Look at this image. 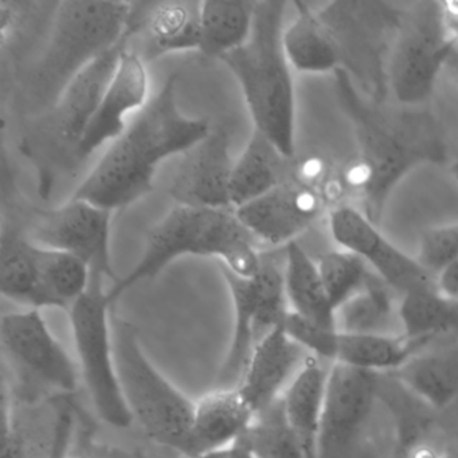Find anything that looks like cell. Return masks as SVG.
Segmentation results:
<instances>
[{"instance_id":"obj_33","label":"cell","mask_w":458,"mask_h":458,"mask_svg":"<svg viewBox=\"0 0 458 458\" xmlns=\"http://www.w3.org/2000/svg\"><path fill=\"white\" fill-rule=\"evenodd\" d=\"M36 254L42 288L52 308L69 310L89 286V267L77 257L55 249L37 245Z\"/></svg>"},{"instance_id":"obj_4","label":"cell","mask_w":458,"mask_h":458,"mask_svg":"<svg viewBox=\"0 0 458 458\" xmlns=\"http://www.w3.org/2000/svg\"><path fill=\"white\" fill-rule=\"evenodd\" d=\"M259 246L235 208L176 205L147 233L143 257L125 277L114 283L109 299L114 304L128 289L155 277L174 259L184 256L216 259L234 275L254 277L261 267Z\"/></svg>"},{"instance_id":"obj_29","label":"cell","mask_w":458,"mask_h":458,"mask_svg":"<svg viewBox=\"0 0 458 458\" xmlns=\"http://www.w3.org/2000/svg\"><path fill=\"white\" fill-rule=\"evenodd\" d=\"M37 245L14 229L0 241V292L6 299L30 310L52 308L39 277Z\"/></svg>"},{"instance_id":"obj_32","label":"cell","mask_w":458,"mask_h":458,"mask_svg":"<svg viewBox=\"0 0 458 458\" xmlns=\"http://www.w3.org/2000/svg\"><path fill=\"white\" fill-rule=\"evenodd\" d=\"M411 355L412 351L402 336H377L336 331L331 364L390 375L398 371Z\"/></svg>"},{"instance_id":"obj_21","label":"cell","mask_w":458,"mask_h":458,"mask_svg":"<svg viewBox=\"0 0 458 458\" xmlns=\"http://www.w3.org/2000/svg\"><path fill=\"white\" fill-rule=\"evenodd\" d=\"M254 415L237 387H216L206 394L195 402L189 458H200L235 444Z\"/></svg>"},{"instance_id":"obj_13","label":"cell","mask_w":458,"mask_h":458,"mask_svg":"<svg viewBox=\"0 0 458 458\" xmlns=\"http://www.w3.org/2000/svg\"><path fill=\"white\" fill-rule=\"evenodd\" d=\"M332 238L343 250L360 257L399 296L414 292L438 291L437 277L417 259L390 242L358 208L343 205L328 214Z\"/></svg>"},{"instance_id":"obj_20","label":"cell","mask_w":458,"mask_h":458,"mask_svg":"<svg viewBox=\"0 0 458 458\" xmlns=\"http://www.w3.org/2000/svg\"><path fill=\"white\" fill-rule=\"evenodd\" d=\"M310 356L278 327L254 345L237 388L257 414L284 395Z\"/></svg>"},{"instance_id":"obj_5","label":"cell","mask_w":458,"mask_h":458,"mask_svg":"<svg viewBox=\"0 0 458 458\" xmlns=\"http://www.w3.org/2000/svg\"><path fill=\"white\" fill-rule=\"evenodd\" d=\"M132 4L65 0L58 4L52 37L31 74L30 92L50 109L77 74L124 41Z\"/></svg>"},{"instance_id":"obj_15","label":"cell","mask_w":458,"mask_h":458,"mask_svg":"<svg viewBox=\"0 0 458 458\" xmlns=\"http://www.w3.org/2000/svg\"><path fill=\"white\" fill-rule=\"evenodd\" d=\"M114 211L72 198L66 205L44 211L33 230V241L44 248L65 251L84 261L90 272H100L114 283L111 259V219Z\"/></svg>"},{"instance_id":"obj_46","label":"cell","mask_w":458,"mask_h":458,"mask_svg":"<svg viewBox=\"0 0 458 458\" xmlns=\"http://www.w3.org/2000/svg\"><path fill=\"white\" fill-rule=\"evenodd\" d=\"M445 458H452V457H450V455H446V457H445Z\"/></svg>"},{"instance_id":"obj_7","label":"cell","mask_w":458,"mask_h":458,"mask_svg":"<svg viewBox=\"0 0 458 458\" xmlns=\"http://www.w3.org/2000/svg\"><path fill=\"white\" fill-rule=\"evenodd\" d=\"M114 363L133 420L163 446L189 458L195 402L174 386L144 352L132 324L112 315Z\"/></svg>"},{"instance_id":"obj_8","label":"cell","mask_w":458,"mask_h":458,"mask_svg":"<svg viewBox=\"0 0 458 458\" xmlns=\"http://www.w3.org/2000/svg\"><path fill=\"white\" fill-rule=\"evenodd\" d=\"M403 13L379 0H336L318 10L340 69L372 103L386 104L390 95L388 63Z\"/></svg>"},{"instance_id":"obj_38","label":"cell","mask_w":458,"mask_h":458,"mask_svg":"<svg viewBox=\"0 0 458 458\" xmlns=\"http://www.w3.org/2000/svg\"><path fill=\"white\" fill-rule=\"evenodd\" d=\"M437 437L446 455L458 458V401L438 412Z\"/></svg>"},{"instance_id":"obj_6","label":"cell","mask_w":458,"mask_h":458,"mask_svg":"<svg viewBox=\"0 0 458 458\" xmlns=\"http://www.w3.org/2000/svg\"><path fill=\"white\" fill-rule=\"evenodd\" d=\"M125 42L93 61L66 87L57 103L26 130L20 149L38 173L47 198L58 176L79 165L77 151L119 66Z\"/></svg>"},{"instance_id":"obj_9","label":"cell","mask_w":458,"mask_h":458,"mask_svg":"<svg viewBox=\"0 0 458 458\" xmlns=\"http://www.w3.org/2000/svg\"><path fill=\"white\" fill-rule=\"evenodd\" d=\"M106 275L90 272L87 292L69 308L81 379L95 411L106 425L128 428L132 414L120 387L112 340V301Z\"/></svg>"},{"instance_id":"obj_1","label":"cell","mask_w":458,"mask_h":458,"mask_svg":"<svg viewBox=\"0 0 458 458\" xmlns=\"http://www.w3.org/2000/svg\"><path fill=\"white\" fill-rule=\"evenodd\" d=\"M334 74L340 108L359 146V157L340 167V179L345 195L356 198L361 213L377 226L394 187L417 165L444 163L446 143L428 111L372 103L344 71Z\"/></svg>"},{"instance_id":"obj_12","label":"cell","mask_w":458,"mask_h":458,"mask_svg":"<svg viewBox=\"0 0 458 458\" xmlns=\"http://www.w3.org/2000/svg\"><path fill=\"white\" fill-rule=\"evenodd\" d=\"M0 342L12 366L33 388L42 387L58 396L73 395L79 390V364L50 331L41 310L4 315Z\"/></svg>"},{"instance_id":"obj_22","label":"cell","mask_w":458,"mask_h":458,"mask_svg":"<svg viewBox=\"0 0 458 458\" xmlns=\"http://www.w3.org/2000/svg\"><path fill=\"white\" fill-rule=\"evenodd\" d=\"M390 375L426 406L444 411L458 401V337L417 351Z\"/></svg>"},{"instance_id":"obj_31","label":"cell","mask_w":458,"mask_h":458,"mask_svg":"<svg viewBox=\"0 0 458 458\" xmlns=\"http://www.w3.org/2000/svg\"><path fill=\"white\" fill-rule=\"evenodd\" d=\"M251 0H206L200 10L199 52L221 60L242 47L253 28Z\"/></svg>"},{"instance_id":"obj_10","label":"cell","mask_w":458,"mask_h":458,"mask_svg":"<svg viewBox=\"0 0 458 458\" xmlns=\"http://www.w3.org/2000/svg\"><path fill=\"white\" fill-rule=\"evenodd\" d=\"M382 375L331 364L318 458H377Z\"/></svg>"},{"instance_id":"obj_44","label":"cell","mask_w":458,"mask_h":458,"mask_svg":"<svg viewBox=\"0 0 458 458\" xmlns=\"http://www.w3.org/2000/svg\"><path fill=\"white\" fill-rule=\"evenodd\" d=\"M445 69L458 80V58L453 55V52L452 55H450L449 61H447L446 68Z\"/></svg>"},{"instance_id":"obj_24","label":"cell","mask_w":458,"mask_h":458,"mask_svg":"<svg viewBox=\"0 0 458 458\" xmlns=\"http://www.w3.org/2000/svg\"><path fill=\"white\" fill-rule=\"evenodd\" d=\"M292 163L293 159L286 157L264 133L253 130L248 146L233 168V208H241L288 181Z\"/></svg>"},{"instance_id":"obj_28","label":"cell","mask_w":458,"mask_h":458,"mask_svg":"<svg viewBox=\"0 0 458 458\" xmlns=\"http://www.w3.org/2000/svg\"><path fill=\"white\" fill-rule=\"evenodd\" d=\"M225 280L229 285L234 307V329L229 352L218 375L219 388L237 387L253 352L254 318L259 305V281L257 276L243 278L230 272L225 265L219 264Z\"/></svg>"},{"instance_id":"obj_14","label":"cell","mask_w":458,"mask_h":458,"mask_svg":"<svg viewBox=\"0 0 458 458\" xmlns=\"http://www.w3.org/2000/svg\"><path fill=\"white\" fill-rule=\"evenodd\" d=\"M66 398H14L4 386L2 458H65L73 430Z\"/></svg>"},{"instance_id":"obj_27","label":"cell","mask_w":458,"mask_h":458,"mask_svg":"<svg viewBox=\"0 0 458 458\" xmlns=\"http://www.w3.org/2000/svg\"><path fill=\"white\" fill-rule=\"evenodd\" d=\"M284 278L291 312L318 326L336 328L335 308L324 288L318 262L305 253L297 241L285 246Z\"/></svg>"},{"instance_id":"obj_23","label":"cell","mask_w":458,"mask_h":458,"mask_svg":"<svg viewBox=\"0 0 458 458\" xmlns=\"http://www.w3.org/2000/svg\"><path fill=\"white\" fill-rule=\"evenodd\" d=\"M329 367L331 364L310 355L281 396L286 420L304 449L305 458H318Z\"/></svg>"},{"instance_id":"obj_30","label":"cell","mask_w":458,"mask_h":458,"mask_svg":"<svg viewBox=\"0 0 458 458\" xmlns=\"http://www.w3.org/2000/svg\"><path fill=\"white\" fill-rule=\"evenodd\" d=\"M297 15L284 29L283 44L286 58L300 73H328L340 69L334 42L318 12L304 2H294Z\"/></svg>"},{"instance_id":"obj_36","label":"cell","mask_w":458,"mask_h":458,"mask_svg":"<svg viewBox=\"0 0 458 458\" xmlns=\"http://www.w3.org/2000/svg\"><path fill=\"white\" fill-rule=\"evenodd\" d=\"M418 262L434 276L458 259V224L426 230L420 237Z\"/></svg>"},{"instance_id":"obj_39","label":"cell","mask_w":458,"mask_h":458,"mask_svg":"<svg viewBox=\"0 0 458 458\" xmlns=\"http://www.w3.org/2000/svg\"><path fill=\"white\" fill-rule=\"evenodd\" d=\"M65 458H130L122 450L95 442L81 441L76 449L71 450Z\"/></svg>"},{"instance_id":"obj_42","label":"cell","mask_w":458,"mask_h":458,"mask_svg":"<svg viewBox=\"0 0 458 458\" xmlns=\"http://www.w3.org/2000/svg\"><path fill=\"white\" fill-rule=\"evenodd\" d=\"M200 458H254L245 447L241 446L240 444L230 445V446L224 447V449L216 450V452L208 453Z\"/></svg>"},{"instance_id":"obj_40","label":"cell","mask_w":458,"mask_h":458,"mask_svg":"<svg viewBox=\"0 0 458 458\" xmlns=\"http://www.w3.org/2000/svg\"><path fill=\"white\" fill-rule=\"evenodd\" d=\"M436 277L439 293L458 300V259L444 267Z\"/></svg>"},{"instance_id":"obj_35","label":"cell","mask_w":458,"mask_h":458,"mask_svg":"<svg viewBox=\"0 0 458 458\" xmlns=\"http://www.w3.org/2000/svg\"><path fill=\"white\" fill-rule=\"evenodd\" d=\"M318 267L335 310L360 292L372 275L369 265L348 250L323 254L318 259Z\"/></svg>"},{"instance_id":"obj_19","label":"cell","mask_w":458,"mask_h":458,"mask_svg":"<svg viewBox=\"0 0 458 458\" xmlns=\"http://www.w3.org/2000/svg\"><path fill=\"white\" fill-rule=\"evenodd\" d=\"M125 42V41H124ZM148 73L146 61L124 47L119 66L108 89L104 93L95 117L90 122L79 151L77 160L81 165L106 143H114L127 130L125 122L133 111H141L148 103Z\"/></svg>"},{"instance_id":"obj_2","label":"cell","mask_w":458,"mask_h":458,"mask_svg":"<svg viewBox=\"0 0 458 458\" xmlns=\"http://www.w3.org/2000/svg\"><path fill=\"white\" fill-rule=\"evenodd\" d=\"M210 131V120L182 114L173 74L111 143L72 198L111 211L132 205L154 190L155 174L163 160L183 155Z\"/></svg>"},{"instance_id":"obj_37","label":"cell","mask_w":458,"mask_h":458,"mask_svg":"<svg viewBox=\"0 0 458 458\" xmlns=\"http://www.w3.org/2000/svg\"><path fill=\"white\" fill-rule=\"evenodd\" d=\"M29 4L25 2H15V0H2L0 2V39L2 47L14 41L23 20H25L26 7Z\"/></svg>"},{"instance_id":"obj_18","label":"cell","mask_w":458,"mask_h":458,"mask_svg":"<svg viewBox=\"0 0 458 458\" xmlns=\"http://www.w3.org/2000/svg\"><path fill=\"white\" fill-rule=\"evenodd\" d=\"M202 2L157 0L132 4L125 44L144 61L168 53L199 50Z\"/></svg>"},{"instance_id":"obj_16","label":"cell","mask_w":458,"mask_h":458,"mask_svg":"<svg viewBox=\"0 0 458 458\" xmlns=\"http://www.w3.org/2000/svg\"><path fill=\"white\" fill-rule=\"evenodd\" d=\"M331 210L321 190L289 176L272 191L235 208V214L261 245L286 246Z\"/></svg>"},{"instance_id":"obj_26","label":"cell","mask_w":458,"mask_h":458,"mask_svg":"<svg viewBox=\"0 0 458 458\" xmlns=\"http://www.w3.org/2000/svg\"><path fill=\"white\" fill-rule=\"evenodd\" d=\"M401 336L412 353L458 337V300L438 291L404 294L399 305Z\"/></svg>"},{"instance_id":"obj_3","label":"cell","mask_w":458,"mask_h":458,"mask_svg":"<svg viewBox=\"0 0 458 458\" xmlns=\"http://www.w3.org/2000/svg\"><path fill=\"white\" fill-rule=\"evenodd\" d=\"M285 9L284 0L257 2L248 41L221 60L242 89L254 130L293 159L296 95L283 44Z\"/></svg>"},{"instance_id":"obj_17","label":"cell","mask_w":458,"mask_h":458,"mask_svg":"<svg viewBox=\"0 0 458 458\" xmlns=\"http://www.w3.org/2000/svg\"><path fill=\"white\" fill-rule=\"evenodd\" d=\"M232 133L227 125L211 128L210 133L182 155L171 181L170 197L176 205L190 208H234L232 205Z\"/></svg>"},{"instance_id":"obj_11","label":"cell","mask_w":458,"mask_h":458,"mask_svg":"<svg viewBox=\"0 0 458 458\" xmlns=\"http://www.w3.org/2000/svg\"><path fill=\"white\" fill-rule=\"evenodd\" d=\"M455 47L441 2L420 0L404 10L388 63V88L396 103L422 108Z\"/></svg>"},{"instance_id":"obj_25","label":"cell","mask_w":458,"mask_h":458,"mask_svg":"<svg viewBox=\"0 0 458 458\" xmlns=\"http://www.w3.org/2000/svg\"><path fill=\"white\" fill-rule=\"evenodd\" d=\"M401 299L372 272L364 288L335 310L336 329L345 334L401 336Z\"/></svg>"},{"instance_id":"obj_34","label":"cell","mask_w":458,"mask_h":458,"mask_svg":"<svg viewBox=\"0 0 458 458\" xmlns=\"http://www.w3.org/2000/svg\"><path fill=\"white\" fill-rule=\"evenodd\" d=\"M237 444L254 458H305L304 449L286 420L281 398L254 415Z\"/></svg>"},{"instance_id":"obj_45","label":"cell","mask_w":458,"mask_h":458,"mask_svg":"<svg viewBox=\"0 0 458 458\" xmlns=\"http://www.w3.org/2000/svg\"><path fill=\"white\" fill-rule=\"evenodd\" d=\"M450 171H452V175L458 181V151L455 154L454 159H453L452 165H450Z\"/></svg>"},{"instance_id":"obj_41","label":"cell","mask_w":458,"mask_h":458,"mask_svg":"<svg viewBox=\"0 0 458 458\" xmlns=\"http://www.w3.org/2000/svg\"><path fill=\"white\" fill-rule=\"evenodd\" d=\"M441 6L447 31L458 42V0H444Z\"/></svg>"},{"instance_id":"obj_43","label":"cell","mask_w":458,"mask_h":458,"mask_svg":"<svg viewBox=\"0 0 458 458\" xmlns=\"http://www.w3.org/2000/svg\"><path fill=\"white\" fill-rule=\"evenodd\" d=\"M388 458H407L406 446H404L401 441H398V439L394 438V445L393 447H391V453Z\"/></svg>"}]
</instances>
